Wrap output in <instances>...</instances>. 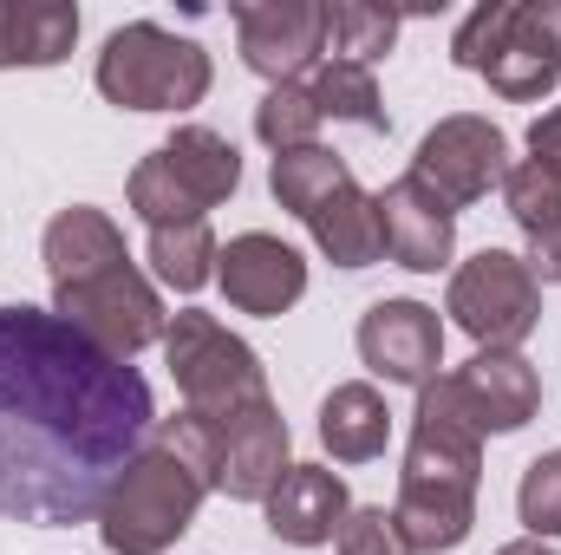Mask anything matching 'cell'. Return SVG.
Segmentation results:
<instances>
[{
	"instance_id": "obj_6",
	"label": "cell",
	"mask_w": 561,
	"mask_h": 555,
	"mask_svg": "<svg viewBox=\"0 0 561 555\" xmlns=\"http://www.w3.org/2000/svg\"><path fill=\"white\" fill-rule=\"evenodd\" d=\"M444 314L477 340V353H516V347L542 327V281L529 275L523 256L483 249V256H470V262L450 275Z\"/></svg>"
},
{
	"instance_id": "obj_5",
	"label": "cell",
	"mask_w": 561,
	"mask_h": 555,
	"mask_svg": "<svg viewBox=\"0 0 561 555\" xmlns=\"http://www.w3.org/2000/svg\"><path fill=\"white\" fill-rule=\"evenodd\" d=\"M163 366H170V380L183 393V412H196V418H229L242 406H255V399H268L262 353L242 333H229L216 314H203V307L170 314Z\"/></svg>"
},
{
	"instance_id": "obj_21",
	"label": "cell",
	"mask_w": 561,
	"mask_h": 555,
	"mask_svg": "<svg viewBox=\"0 0 561 555\" xmlns=\"http://www.w3.org/2000/svg\"><path fill=\"white\" fill-rule=\"evenodd\" d=\"M340 183H353V170H346V157L340 150H327V144H307V150H280L275 170H268V190H275L280 209H294L300 223L340 190Z\"/></svg>"
},
{
	"instance_id": "obj_12",
	"label": "cell",
	"mask_w": 561,
	"mask_h": 555,
	"mask_svg": "<svg viewBox=\"0 0 561 555\" xmlns=\"http://www.w3.org/2000/svg\"><path fill=\"white\" fill-rule=\"evenodd\" d=\"M222 438V464H216V490L236 503H268L280 477L294 471L287 457V418L275 412V399H255L229 418H209Z\"/></svg>"
},
{
	"instance_id": "obj_7",
	"label": "cell",
	"mask_w": 561,
	"mask_h": 555,
	"mask_svg": "<svg viewBox=\"0 0 561 555\" xmlns=\"http://www.w3.org/2000/svg\"><path fill=\"white\" fill-rule=\"evenodd\" d=\"M53 314L118 360H138L144 347H163V327H170V314H163V301H157V287L138 262H118V269L72 281V287H53Z\"/></svg>"
},
{
	"instance_id": "obj_15",
	"label": "cell",
	"mask_w": 561,
	"mask_h": 555,
	"mask_svg": "<svg viewBox=\"0 0 561 555\" xmlns=\"http://www.w3.org/2000/svg\"><path fill=\"white\" fill-rule=\"evenodd\" d=\"M262 510H268V536H275V543L320 550V543L340 536L353 497H346V477H340V471H327V464H294L275 490H268Z\"/></svg>"
},
{
	"instance_id": "obj_23",
	"label": "cell",
	"mask_w": 561,
	"mask_h": 555,
	"mask_svg": "<svg viewBox=\"0 0 561 555\" xmlns=\"http://www.w3.org/2000/svg\"><path fill=\"white\" fill-rule=\"evenodd\" d=\"M216 229L209 223H176V229H150V275L176 294H196L203 281H216Z\"/></svg>"
},
{
	"instance_id": "obj_4",
	"label": "cell",
	"mask_w": 561,
	"mask_h": 555,
	"mask_svg": "<svg viewBox=\"0 0 561 555\" xmlns=\"http://www.w3.org/2000/svg\"><path fill=\"white\" fill-rule=\"evenodd\" d=\"M99 92L125 112H190L209 99V53L157 20H131L99 53Z\"/></svg>"
},
{
	"instance_id": "obj_13",
	"label": "cell",
	"mask_w": 561,
	"mask_h": 555,
	"mask_svg": "<svg viewBox=\"0 0 561 555\" xmlns=\"http://www.w3.org/2000/svg\"><path fill=\"white\" fill-rule=\"evenodd\" d=\"M216 281H222V294H229L236 314L275 320V314H287L307 294V262H300L294 242H280L268 229H249V236H236L216 256Z\"/></svg>"
},
{
	"instance_id": "obj_14",
	"label": "cell",
	"mask_w": 561,
	"mask_h": 555,
	"mask_svg": "<svg viewBox=\"0 0 561 555\" xmlns=\"http://www.w3.org/2000/svg\"><path fill=\"white\" fill-rule=\"evenodd\" d=\"M373 209H379V242H386V256H392L399 269L437 275V269L450 262V249H457V209L437 203L412 170L392 177V183L373 196Z\"/></svg>"
},
{
	"instance_id": "obj_16",
	"label": "cell",
	"mask_w": 561,
	"mask_h": 555,
	"mask_svg": "<svg viewBox=\"0 0 561 555\" xmlns=\"http://www.w3.org/2000/svg\"><path fill=\"white\" fill-rule=\"evenodd\" d=\"M46 275L53 287H72V281H92L105 275V269H118V262H131V249H125V229L105 216V209H92V203H72V209H59L53 223H46Z\"/></svg>"
},
{
	"instance_id": "obj_22",
	"label": "cell",
	"mask_w": 561,
	"mask_h": 555,
	"mask_svg": "<svg viewBox=\"0 0 561 555\" xmlns=\"http://www.w3.org/2000/svg\"><path fill=\"white\" fill-rule=\"evenodd\" d=\"M307 92H313L320 118H340V125H359V132H392V118H386V105H379V79H373V66L327 59V66L313 72Z\"/></svg>"
},
{
	"instance_id": "obj_18",
	"label": "cell",
	"mask_w": 561,
	"mask_h": 555,
	"mask_svg": "<svg viewBox=\"0 0 561 555\" xmlns=\"http://www.w3.org/2000/svg\"><path fill=\"white\" fill-rule=\"evenodd\" d=\"M320 444H327L333 464H373V457H386V444H392V406H386V393L366 386V380L333 386L320 399Z\"/></svg>"
},
{
	"instance_id": "obj_8",
	"label": "cell",
	"mask_w": 561,
	"mask_h": 555,
	"mask_svg": "<svg viewBox=\"0 0 561 555\" xmlns=\"http://www.w3.org/2000/svg\"><path fill=\"white\" fill-rule=\"evenodd\" d=\"M412 177L450 209L483 203L510 177V138L490 118H477V112H450V118H437L424 132L419 157H412Z\"/></svg>"
},
{
	"instance_id": "obj_17",
	"label": "cell",
	"mask_w": 561,
	"mask_h": 555,
	"mask_svg": "<svg viewBox=\"0 0 561 555\" xmlns=\"http://www.w3.org/2000/svg\"><path fill=\"white\" fill-rule=\"evenodd\" d=\"M157 157H163L170 183L196 203V216H209L216 203H229L236 183H242V157H236V144L222 138V132H209V125H176L170 144H157Z\"/></svg>"
},
{
	"instance_id": "obj_29",
	"label": "cell",
	"mask_w": 561,
	"mask_h": 555,
	"mask_svg": "<svg viewBox=\"0 0 561 555\" xmlns=\"http://www.w3.org/2000/svg\"><path fill=\"white\" fill-rule=\"evenodd\" d=\"M333 550L340 555H412V543H405V530H399V517L386 503H359V510H346Z\"/></svg>"
},
{
	"instance_id": "obj_19",
	"label": "cell",
	"mask_w": 561,
	"mask_h": 555,
	"mask_svg": "<svg viewBox=\"0 0 561 555\" xmlns=\"http://www.w3.org/2000/svg\"><path fill=\"white\" fill-rule=\"evenodd\" d=\"M79 46V7L66 0H0V72L59 66Z\"/></svg>"
},
{
	"instance_id": "obj_20",
	"label": "cell",
	"mask_w": 561,
	"mask_h": 555,
	"mask_svg": "<svg viewBox=\"0 0 561 555\" xmlns=\"http://www.w3.org/2000/svg\"><path fill=\"white\" fill-rule=\"evenodd\" d=\"M307 229H313V242H320V256H327L333 269H373V262L386 256V242H379V209H373V196H366L359 183H340V190L307 216Z\"/></svg>"
},
{
	"instance_id": "obj_28",
	"label": "cell",
	"mask_w": 561,
	"mask_h": 555,
	"mask_svg": "<svg viewBox=\"0 0 561 555\" xmlns=\"http://www.w3.org/2000/svg\"><path fill=\"white\" fill-rule=\"evenodd\" d=\"M157 444H163V451H176V457H183V464L196 471V484H203V490H216L222 438H216V424H209V418H196V412L163 418V424H157Z\"/></svg>"
},
{
	"instance_id": "obj_30",
	"label": "cell",
	"mask_w": 561,
	"mask_h": 555,
	"mask_svg": "<svg viewBox=\"0 0 561 555\" xmlns=\"http://www.w3.org/2000/svg\"><path fill=\"white\" fill-rule=\"evenodd\" d=\"M529 163H542V170H556L561 177V105L529 125Z\"/></svg>"
},
{
	"instance_id": "obj_27",
	"label": "cell",
	"mask_w": 561,
	"mask_h": 555,
	"mask_svg": "<svg viewBox=\"0 0 561 555\" xmlns=\"http://www.w3.org/2000/svg\"><path fill=\"white\" fill-rule=\"evenodd\" d=\"M516 517H523V530H529L536 543L561 536V451H542V457L523 471V484H516Z\"/></svg>"
},
{
	"instance_id": "obj_24",
	"label": "cell",
	"mask_w": 561,
	"mask_h": 555,
	"mask_svg": "<svg viewBox=\"0 0 561 555\" xmlns=\"http://www.w3.org/2000/svg\"><path fill=\"white\" fill-rule=\"evenodd\" d=\"M399 39V13L386 7H366V0H333L327 7V53L346 59V66H373L386 59Z\"/></svg>"
},
{
	"instance_id": "obj_32",
	"label": "cell",
	"mask_w": 561,
	"mask_h": 555,
	"mask_svg": "<svg viewBox=\"0 0 561 555\" xmlns=\"http://www.w3.org/2000/svg\"><path fill=\"white\" fill-rule=\"evenodd\" d=\"M496 555H556L549 543H536V536H523V543H503Z\"/></svg>"
},
{
	"instance_id": "obj_26",
	"label": "cell",
	"mask_w": 561,
	"mask_h": 555,
	"mask_svg": "<svg viewBox=\"0 0 561 555\" xmlns=\"http://www.w3.org/2000/svg\"><path fill=\"white\" fill-rule=\"evenodd\" d=\"M503 203H510V216L523 223V236H549V229H561V177L542 170V163H529V157L510 163Z\"/></svg>"
},
{
	"instance_id": "obj_11",
	"label": "cell",
	"mask_w": 561,
	"mask_h": 555,
	"mask_svg": "<svg viewBox=\"0 0 561 555\" xmlns=\"http://www.w3.org/2000/svg\"><path fill=\"white\" fill-rule=\"evenodd\" d=\"M444 393L477 438H510L542 406V380L523 353H477L470 366L444 373Z\"/></svg>"
},
{
	"instance_id": "obj_9",
	"label": "cell",
	"mask_w": 561,
	"mask_h": 555,
	"mask_svg": "<svg viewBox=\"0 0 561 555\" xmlns=\"http://www.w3.org/2000/svg\"><path fill=\"white\" fill-rule=\"evenodd\" d=\"M242 66L262 72L268 86H300L307 66L327 53V7L320 0H236L229 7Z\"/></svg>"
},
{
	"instance_id": "obj_25",
	"label": "cell",
	"mask_w": 561,
	"mask_h": 555,
	"mask_svg": "<svg viewBox=\"0 0 561 555\" xmlns=\"http://www.w3.org/2000/svg\"><path fill=\"white\" fill-rule=\"evenodd\" d=\"M320 105H313V92L307 86H275L262 105H255V138L268 144V150H307V144L320 138Z\"/></svg>"
},
{
	"instance_id": "obj_1",
	"label": "cell",
	"mask_w": 561,
	"mask_h": 555,
	"mask_svg": "<svg viewBox=\"0 0 561 555\" xmlns=\"http://www.w3.org/2000/svg\"><path fill=\"white\" fill-rule=\"evenodd\" d=\"M157 438L131 360L72 333L53 307H0V517L33 530L99 523L112 484Z\"/></svg>"
},
{
	"instance_id": "obj_3",
	"label": "cell",
	"mask_w": 561,
	"mask_h": 555,
	"mask_svg": "<svg viewBox=\"0 0 561 555\" xmlns=\"http://www.w3.org/2000/svg\"><path fill=\"white\" fill-rule=\"evenodd\" d=\"M203 497H209V490L196 484V471H190L176 451H163V444L150 438L138 457H131V471L112 484L105 510H99V543H105L112 555L176 550V543L190 536Z\"/></svg>"
},
{
	"instance_id": "obj_2",
	"label": "cell",
	"mask_w": 561,
	"mask_h": 555,
	"mask_svg": "<svg viewBox=\"0 0 561 555\" xmlns=\"http://www.w3.org/2000/svg\"><path fill=\"white\" fill-rule=\"evenodd\" d=\"M450 59L510 105L549 99L561 79V0H483L450 33Z\"/></svg>"
},
{
	"instance_id": "obj_10",
	"label": "cell",
	"mask_w": 561,
	"mask_h": 555,
	"mask_svg": "<svg viewBox=\"0 0 561 555\" xmlns=\"http://www.w3.org/2000/svg\"><path fill=\"white\" fill-rule=\"evenodd\" d=\"M359 360L386 386H431L444 366V320L424 301H373L359 314Z\"/></svg>"
},
{
	"instance_id": "obj_31",
	"label": "cell",
	"mask_w": 561,
	"mask_h": 555,
	"mask_svg": "<svg viewBox=\"0 0 561 555\" xmlns=\"http://www.w3.org/2000/svg\"><path fill=\"white\" fill-rule=\"evenodd\" d=\"M523 262H529V275H536V281H556V287H561V229L529 236V256H523Z\"/></svg>"
}]
</instances>
